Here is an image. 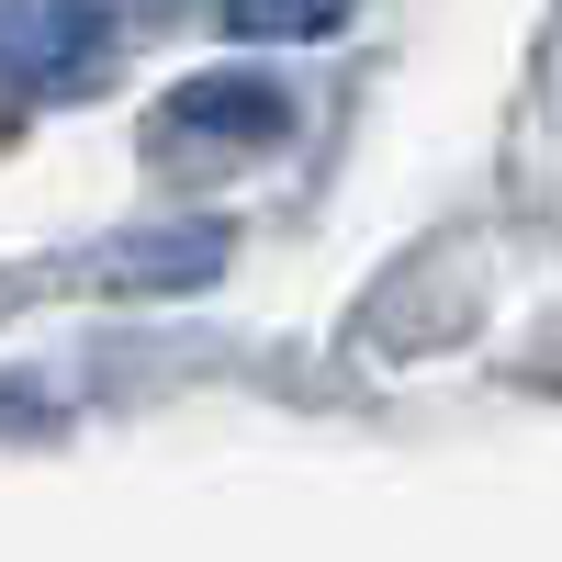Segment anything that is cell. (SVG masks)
Instances as JSON below:
<instances>
[{
	"instance_id": "6da1fadb",
	"label": "cell",
	"mask_w": 562,
	"mask_h": 562,
	"mask_svg": "<svg viewBox=\"0 0 562 562\" xmlns=\"http://www.w3.org/2000/svg\"><path fill=\"white\" fill-rule=\"evenodd\" d=\"M158 124L169 135H281L293 102H281L270 79H248V68H214V79H180L169 102H158Z\"/></svg>"
},
{
	"instance_id": "7a4b0ae2",
	"label": "cell",
	"mask_w": 562,
	"mask_h": 562,
	"mask_svg": "<svg viewBox=\"0 0 562 562\" xmlns=\"http://www.w3.org/2000/svg\"><path fill=\"white\" fill-rule=\"evenodd\" d=\"M225 34H248V45H304V34H338L349 23V0H214Z\"/></svg>"
}]
</instances>
